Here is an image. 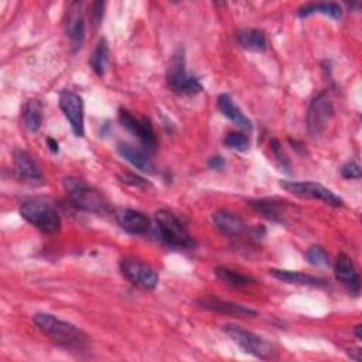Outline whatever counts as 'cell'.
<instances>
[{"label": "cell", "instance_id": "obj_1", "mask_svg": "<svg viewBox=\"0 0 362 362\" xmlns=\"http://www.w3.org/2000/svg\"><path fill=\"white\" fill-rule=\"evenodd\" d=\"M33 322L44 335L66 349L82 351L89 345V337L81 328L52 314L38 313L33 315Z\"/></svg>", "mask_w": 362, "mask_h": 362}, {"label": "cell", "instance_id": "obj_2", "mask_svg": "<svg viewBox=\"0 0 362 362\" xmlns=\"http://www.w3.org/2000/svg\"><path fill=\"white\" fill-rule=\"evenodd\" d=\"M62 185L71 202L76 208L99 215L110 211V204L105 198V195L96 188L86 184L83 180L76 177H65L62 180Z\"/></svg>", "mask_w": 362, "mask_h": 362}, {"label": "cell", "instance_id": "obj_3", "mask_svg": "<svg viewBox=\"0 0 362 362\" xmlns=\"http://www.w3.org/2000/svg\"><path fill=\"white\" fill-rule=\"evenodd\" d=\"M154 219L158 238L164 245L174 249H194L197 246V240L173 212L160 209L156 212Z\"/></svg>", "mask_w": 362, "mask_h": 362}, {"label": "cell", "instance_id": "obj_4", "mask_svg": "<svg viewBox=\"0 0 362 362\" xmlns=\"http://www.w3.org/2000/svg\"><path fill=\"white\" fill-rule=\"evenodd\" d=\"M167 83L177 95H197L204 90L199 79L187 72L185 54L182 48H178L171 57V62L167 69Z\"/></svg>", "mask_w": 362, "mask_h": 362}, {"label": "cell", "instance_id": "obj_5", "mask_svg": "<svg viewBox=\"0 0 362 362\" xmlns=\"http://www.w3.org/2000/svg\"><path fill=\"white\" fill-rule=\"evenodd\" d=\"M222 329L246 354H250L259 359H272L277 354L276 346L272 342L236 324H225Z\"/></svg>", "mask_w": 362, "mask_h": 362}, {"label": "cell", "instance_id": "obj_6", "mask_svg": "<svg viewBox=\"0 0 362 362\" xmlns=\"http://www.w3.org/2000/svg\"><path fill=\"white\" fill-rule=\"evenodd\" d=\"M20 215L42 233L52 235L61 229V216L57 209L41 201H25L20 206Z\"/></svg>", "mask_w": 362, "mask_h": 362}, {"label": "cell", "instance_id": "obj_7", "mask_svg": "<svg viewBox=\"0 0 362 362\" xmlns=\"http://www.w3.org/2000/svg\"><path fill=\"white\" fill-rule=\"evenodd\" d=\"M280 187L286 189L287 192L300 197V198H308V199H318L322 201L331 206H342L344 201L341 197H338L335 192L328 189L327 187L313 182V181H280Z\"/></svg>", "mask_w": 362, "mask_h": 362}, {"label": "cell", "instance_id": "obj_8", "mask_svg": "<svg viewBox=\"0 0 362 362\" xmlns=\"http://www.w3.org/2000/svg\"><path fill=\"white\" fill-rule=\"evenodd\" d=\"M119 267L122 274L136 287L144 290H154L158 284L157 272L137 259L124 257L120 260Z\"/></svg>", "mask_w": 362, "mask_h": 362}, {"label": "cell", "instance_id": "obj_9", "mask_svg": "<svg viewBox=\"0 0 362 362\" xmlns=\"http://www.w3.org/2000/svg\"><path fill=\"white\" fill-rule=\"evenodd\" d=\"M59 109L62 110L65 119L69 122V126L76 137L85 136V120H83V100L82 98L71 90L64 89L59 92Z\"/></svg>", "mask_w": 362, "mask_h": 362}, {"label": "cell", "instance_id": "obj_10", "mask_svg": "<svg viewBox=\"0 0 362 362\" xmlns=\"http://www.w3.org/2000/svg\"><path fill=\"white\" fill-rule=\"evenodd\" d=\"M117 119L120 124L129 130L133 136L139 139V141L146 147V150L153 151L157 146V137L153 130V126L146 117H136L132 112L124 107H120L117 112Z\"/></svg>", "mask_w": 362, "mask_h": 362}, {"label": "cell", "instance_id": "obj_11", "mask_svg": "<svg viewBox=\"0 0 362 362\" xmlns=\"http://www.w3.org/2000/svg\"><path fill=\"white\" fill-rule=\"evenodd\" d=\"M332 112V103L325 92L317 95L311 100L307 112V127L311 136H317L325 129Z\"/></svg>", "mask_w": 362, "mask_h": 362}, {"label": "cell", "instance_id": "obj_12", "mask_svg": "<svg viewBox=\"0 0 362 362\" xmlns=\"http://www.w3.org/2000/svg\"><path fill=\"white\" fill-rule=\"evenodd\" d=\"M13 163L14 174L20 181L31 185L44 184V174L41 171V167L30 153L24 150H16L13 154Z\"/></svg>", "mask_w": 362, "mask_h": 362}, {"label": "cell", "instance_id": "obj_13", "mask_svg": "<svg viewBox=\"0 0 362 362\" xmlns=\"http://www.w3.org/2000/svg\"><path fill=\"white\" fill-rule=\"evenodd\" d=\"M65 33L71 41L72 51L76 52L81 49L85 40V17L79 3H72L69 11L66 13Z\"/></svg>", "mask_w": 362, "mask_h": 362}, {"label": "cell", "instance_id": "obj_14", "mask_svg": "<svg viewBox=\"0 0 362 362\" xmlns=\"http://www.w3.org/2000/svg\"><path fill=\"white\" fill-rule=\"evenodd\" d=\"M335 277L339 283H342L348 291L354 296L359 294L361 290V281L359 274L356 272V267L352 262V259L344 253L338 255L335 262Z\"/></svg>", "mask_w": 362, "mask_h": 362}, {"label": "cell", "instance_id": "obj_15", "mask_svg": "<svg viewBox=\"0 0 362 362\" xmlns=\"http://www.w3.org/2000/svg\"><path fill=\"white\" fill-rule=\"evenodd\" d=\"M212 222L215 228L228 238H238V236H242L245 232H247V226L243 222V219L230 211L219 209L214 212Z\"/></svg>", "mask_w": 362, "mask_h": 362}, {"label": "cell", "instance_id": "obj_16", "mask_svg": "<svg viewBox=\"0 0 362 362\" xmlns=\"http://www.w3.org/2000/svg\"><path fill=\"white\" fill-rule=\"evenodd\" d=\"M116 221L123 230L132 235H144L151 226L150 219L146 214L129 208L117 211Z\"/></svg>", "mask_w": 362, "mask_h": 362}, {"label": "cell", "instance_id": "obj_17", "mask_svg": "<svg viewBox=\"0 0 362 362\" xmlns=\"http://www.w3.org/2000/svg\"><path fill=\"white\" fill-rule=\"evenodd\" d=\"M197 304L201 308L205 310H211V311H216L221 314H228V315H246V317H256L257 311L252 310L250 307L238 304V303H232V301H225L216 297H205V298H199L197 300Z\"/></svg>", "mask_w": 362, "mask_h": 362}, {"label": "cell", "instance_id": "obj_18", "mask_svg": "<svg viewBox=\"0 0 362 362\" xmlns=\"http://www.w3.org/2000/svg\"><path fill=\"white\" fill-rule=\"evenodd\" d=\"M116 150L126 161H129L137 170L147 173V174L154 173V164H153L151 158L148 157L147 151H144L139 147H134L133 144L124 143V141H119L116 146Z\"/></svg>", "mask_w": 362, "mask_h": 362}, {"label": "cell", "instance_id": "obj_19", "mask_svg": "<svg viewBox=\"0 0 362 362\" xmlns=\"http://www.w3.org/2000/svg\"><path fill=\"white\" fill-rule=\"evenodd\" d=\"M218 109L222 112L225 117H228L230 122H233L236 126H239L243 130H252V122L249 117L245 116V113L235 105L233 99L228 93H221L216 99Z\"/></svg>", "mask_w": 362, "mask_h": 362}, {"label": "cell", "instance_id": "obj_20", "mask_svg": "<svg viewBox=\"0 0 362 362\" xmlns=\"http://www.w3.org/2000/svg\"><path fill=\"white\" fill-rule=\"evenodd\" d=\"M270 276L274 279L287 283V284H297V286H324L325 280L313 274H307L297 270H284V269H270Z\"/></svg>", "mask_w": 362, "mask_h": 362}, {"label": "cell", "instance_id": "obj_21", "mask_svg": "<svg viewBox=\"0 0 362 362\" xmlns=\"http://www.w3.org/2000/svg\"><path fill=\"white\" fill-rule=\"evenodd\" d=\"M239 45L252 52H263L267 48V37L259 28H242L236 33Z\"/></svg>", "mask_w": 362, "mask_h": 362}, {"label": "cell", "instance_id": "obj_22", "mask_svg": "<svg viewBox=\"0 0 362 362\" xmlns=\"http://www.w3.org/2000/svg\"><path fill=\"white\" fill-rule=\"evenodd\" d=\"M313 14H322L338 20L342 17V7L334 1H321V3H307L297 10L298 17H310Z\"/></svg>", "mask_w": 362, "mask_h": 362}, {"label": "cell", "instance_id": "obj_23", "mask_svg": "<svg viewBox=\"0 0 362 362\" xmlns=\"http://www.w3.org/2000/svg\"><path fill=\"white\" fill-rule=\"evenodd\" d=\"M21 119H23L24 127L28 132L37 133L41 129V124H42V105H41V102L38 99H30L28 102H25V105L23 106Z\"/></svg>", "mask_w": 362, "mask_h": 362}, {"label": "cell", "instance_id": "obj_24", "mask_svg": "<svg viewBox=\"0 0 362 362\" xmlns=\"http://www.w3.org/2000/svg\"><path fill=\"white\" fill-rule=\"evenodd\" d=\"M214 273L222 283H225L229 287H245V286L256 283L255 277L243 274L236 270H232L229 267H216L214 270Z\"/></svg>", "mask_w": 362, "mask_h": 362}, {"label": "cell", "instance_id": "obj_25", "mask_svg": "<svg viewBox=\"0 0 362 362\" xmlns=\"http://www.w3.org/2000/svg\"><path fill=\"white\" fill-rule=\"evenodd\" d=\"M109 45L107 41L105 38H100L93 54L89 58V65L92 68V71L98 75V76H103L106 72V66L109 62Z\"/></svg>", "mask_w": 362, "mask_h": 362}, {"label": "cell", "instance_id": "obj_26", "mask_svg": "<svg viewBox=\"0 0 362 362\" xmlns=\"http://www.w3.org/2000/svg\"><path fill=\"white\" fill-rule=\"evenodd\" d=\"M249 205L255 211H257L260 215H263L264 218H267L270 221H276V222H283L280 204L270 201V199H255V201H250Z\"/></svg>", "mask_w": 362, "mask_h": 362}, {"label": "cell", "instance_id": "obj_27", "mask_svg": "<svg viewBox=\"0 0 362 362\" xmlns=\"http://www.w3.org/2000/svg\"><path fill=\"white\" fill-rule=\"evenodd\" d=\"M305 260L311 266H317V267H324L329 264V257L325 249L320 245H313L305 250Z\"/></svg>", "mask_w": 362, "mask_h": 362}, {"label": "cell", "instance_id": "obj_28", "mask_svg": "<svg viewBox=\"0 0 362 362\" xmlns=\"http://www.w3.org/2000/svg\"><path fill=\"white\" fill-rule=\"evenodd\" d=\"M223 144L230 148V150H236V151H246L249 148V139L247 136H245L243 133L239 132H229L225 139H223Z\"/></svg>", "mask_w": 362, "mask_h": 362}, {"label": "cell", "instance_id": "obj_29", "mask_svg": "<svg viewBox=\"0 0 362 362\" xmlns=\"http://www.w3.org/2000/svg\"><path fill=\"white\" fill-rule=\"evenodd\" d=\"M341 174L344 178L346 180H358L362 175V170L361 165L355 161H348L342 168H341Z\"/></svg>", "mask_w": 362, "mask_h": 362}, {"label": "cell", "instance_id": "obj_30", "mask_svg": "<svg viewBox=\"0 0 362 362\" xmlns=\"http://www.w3.org/2000/svg\"><path fill=\"white\" fill-rule=\"evenodd\" d=\"M103 10H105V3H103V1H95V3L92 4V11H90V14H92V21L95 23V25H98V24L102 21V18H103Z\"/></svg>", "mask_w": 362, "mask_h": 362}, {"label": "cell", "instance_id": "obj_31", "mask_svg": "<svg viewBox=\"0 0 362 362\" xmlns=\"http://www.w3.org/2000/svg\"><path fill=\"white\" fill-rule=\"evenodd\" d=\"M208 165H209V168H212V170L221 171V170L225 167V160H223L221 156H212V157L208 160Z\"/></svg>", "mask_w": 362, "mask_h": 362}, {"label": "cell", "instance_id": "obj_32", "mask_svg": "<svg viewBox=\"0 0 362 362\" xmlns=\"http://www.w3.org/2000/svg\"><path fill=\"white\" fill-rule=\"evenodd\" d=\"M122 180H123V182L132 184V185H134V187H140V185H144V184H146V181H144L143 178H140V177H137V175H134V174H124V175L122 177Z\"/></svg>", "mask_w": 362, "mask_h": 362}, {"label": "cell", "instance_id": "obj_33", "mask_svg": "<svg viewBox=\"0 0 362 362\" xmlns=\"http://www.w3.org/2000/svg\"><path fill=\"white\" fill-rule=\"evenodd\" d=\"M47 144H48V147H49V150H51L52 153H58V151H59L58 141L54 140L52 137H48V139H47Z\"/></svg>", "mask_w": 362, "mask_h": 362}, {"label": "cell", "instance_id": "obj_34", "mask_svg": "<svg viewBox=\"0 0 362 362\" xmlns=\"http://www.w3.org/2000/svg\"><path fill=\"white\" fill-rule=\"evenodd\" d=\"M361 329H362V327H361V324H358L356 327H355V335H356V338H362V334H361Z\"/></svg>", "mask_w": 362, "mask_h": 362}]
</instances>
